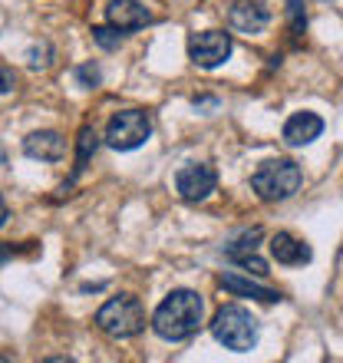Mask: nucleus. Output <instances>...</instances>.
Returning <instances> with one entry per match:
<instances>
[{"label":"nucleus","instance_id":"f257e3e1","mask_svg":"<svg viewBox=\"0 0 343 363\" xmlns=\"http://www.w3.org/2000/svg\"><path fill=\"white\" fill-rule=\"evenodd\" d=\"M201 314H205V301H201L198 291L179 287V291H172L162 304L155 307L152 330L162 337V340L179 344V340H189L191 334H198Z\"/></svg>","mask_w":343,"mask_h":363},{"label":"nucleus","instance_id":"f03ea898","mask_svg":"<svg viewBox=\"0 0 343 363\" xmlns=\"http://www.w3.org/2000/svg\"><path fill=\"white\" fill-rule=\"evenodd\" d=\"M300 182H304V172L294 159H267L251 175V189L261 201H287L291 195H297Z\"/></svg>","mask_w":343,"mask_h":363},{"label":"nucleus","instance_id":"7ed1b4c3","mask_svg":"<svg viewBox=\"0 0 343 363\" xmlns=\"http://www.w3.org/2000/svg\"><path fill=\"white\" fill-rule=\"evenodd\" d=\"M96 327L116 340H129V337L145 330V307L135 294L109 297L99 311H96Z\"/></svg>","mask_w":343,"mask_h":363},{"label":"nucleus","instance_id":"20e7f679","mask_svg":"<svg viewBox=\"0 0 343 363\" xmlns=\"http://www.w3.org/2000/svg\"><path fill=\"white\" fill-rule=\"evenodd\" d=\"M211 334L225 350L235 354H248L257 344V320L251 317V311H244L241 304H225L211 320Z\"/></svg>","mask_w":343,"mask_h":363},{"label":"nucleus","instance_id":"39448f33","mask_svg":"<svg viewBox=\"0 0 343 363\" xmlns=\"http://www.w3.org/2000/svg\"><path fill=\"white\" fill-rule=\"evenodd\" d=\"M149 135H152V119L142 109H123L106 123V145L116 152H133L149 143Z\"/></svg>","mask_w":343,"mask_h":363},{"label":"nucleus","instance_id":"423d86ee","mask_svg":"<svg viewBox=\"0 0 343 363\" xmlns=\"http://www.w3.org/2000/svg\"><path fill=\"white\" fill-rule=\"evenodd\" d=\"M231 50H235V43H231V33H225V30H201V33L189 37V60L201 69L221 67L231 57Z\"/></svg>","mask_w":343,"mask_h":363},{"label":"nucleus","instance_id":"0eeeda50","mask_svg":"<svg viewBox=\"0 0 343 363\" xmlns=\"http://www.w3.org/2000/svg\"><path fill=\"white\" fill-rule=\"evenodd\" d=\"M218 189V169L211 162H189L175 172V191L185 201H205Z\"/></svg>","mask_w":343,"mask_h":363},{"label":"nucleus","instance_id":"6e6552de","mask_svg":"<svg viewBox=\"0 0 343 363\" xmlns=\"http://www.w3.org/2000/svg\"><path fill=\"white\" fill-rule=\"evenodd\" d=\"M228 23H231V30L254 37V33L267 30V23H271V10H267L261 0H231Z\"/></svg>","mask_w":343,"mask_h":363},{"label":"nucleus","instance_id":"1a4fd4ad","mask_svg":"<svg viewBox=\"0 0 343 363\" xmlns=\"http://www.w3.org/2000/svg\"><path fill=\"white\" fill-rule=\"evenodd\" d=\"M106 23H113L123 33H133V30L149 27L152 13H149V7L142 0H109L106 4Z\"/></svg>","mask_w":343,"mask_h":363},{"label":"nucleus","instance_id":"9d476101","mask_svg":"<svg viewBox=\"0 0 343 363\" xmlns=\"http://www.w3.org/2000/svg\"><path fill=\"white\" fill-rule=\"evenodd\" d=\"M320 133H324V119L317 113H307V109L304 113H294L284 123V129H281V135H284V143L291 149H304L314 139H320Z\"/></svg>","mask_w":343,"mask_h":363},{"label":"nucleus","instance_id":"9b49d317","mask_svg":"<svg viewBox=\"0 0 343 363\" xmlns=\"http://www.w3.org/2000/svg\"><path fill=\"white\" fill-rule=\"evenodd\" d=\"M23 155L30 159H40V162H60L67 155V139L57 133V129H40V133H30L23 139Z\"/></svg>","mask_w":343,"mask_h":363},{"label":"nucleus","instance_id":"f8f14e48","mask_svg":"<svg viewBox=\"0 0 343 363\" xmlns=\"http://www.w3.org/2000/svg\"><path fill=\"white\" fill-rule=\"evenodd\" d=\"M271 255H274L277 264H287V268L307 264V261L314 258L310 245L300 241V238H294L291 231H277V235H271Z\"/></svg>","mask_w":343,"mask_h":363},{"label":"nucleus","instance_id":"ddd939ff","mask_svg":"<svg viewBox=\"0 0 343 363\" xmlns=\"http://www.w3.org/2000/svg\"><path fill=\"white\" fill-rule=\"evenodd\" d=\"M221 287L231 291L235 297H251V301H261V304H274V301H281V291L257 284V281H248V277H241V274H225L221 277Z\"/></svg>","mask_w":343,"mask_h":363},{"label":"nucleus","instance_id":"4468645a","mask_svg":"<svg viewBox=\"0 0 343 363\" xmlns=\"http://www.w3.org/2000/svg\"><path fill=\"white\" fill-rule=\"evenodd\" d=\"M264 238V231L261 228H248V231H241L238 238L231 241V245H225V258L235 261L238 264L241 258H248V255H254L257 251V241Z\"/></svg>","mask_w":343,"mask_h":363},{"label":"nucleus","instance_id":"2eb2a0df","mask_svg":"<svg viewBox=\"0 0 343 363\" xmlns=\"http://www.w3.org/2000/svg\"><path fill=\"white\" fill-rule=\"evenodd\" d=\"M96 149H99L96 129H93V125H83V129H79V139H77V165H73V179H77V175H83V169L89 165V159L96 155Z\"/></svg>","mask_w":343,"mask_h":363},{"label":"nucleus","instance_id":"dca6fc26","mask_svg":"<svg viewBox=\"0 0 343 363\" xmlns=\"http://www.w3.org/2000/svg\"><path fill=\"white\" fill-rule=\"evenodd\" d=\"M89 33H93V40L103 50H119L123 47V30H116L113 23H106V27H93Z\"/></svg>","mask_w":343,"mask_h":363},{"label":"nucleus","instance_id":"f3484780","mask_svg":"<svg viewBox=\"0 0 343 363\" xmlns=\"http://www.w3.org/2000/svg\"><path fill=\"white\" fill-rule=\"evenodd\" d=\"M77 83L86 86V89H96L99 83H103V73H99L96 63H83V67H77Z\"/></svg>","mask_w":343,"mask_h":363},{"label":"nucleus","instance_id":"a211bd4d","mask_svg":"<svg viewBox=\"0 0 343 363\" xmlns=\"http://www.w3.org/2000/svg\"><path fill=\"white\" fill-rule=\"evenodd\" d=\"M13 89H17V73H13V67H0V96L13 93Z\"/></svg>","mask_w":343,"mask_h":363},{"label":"nucleus","instance_id":"6ab92c4d","mask_svg":"<svg viewBox=\"0 0 343 363\" xmlns=\"http://www.w3.org/2000/svg\"><path fill=\"white\" fill-rule=\"evenodd\" d=\"M238 264H241L244 271H251V274H267V264L257 258V251H254V255H248V258H241Z\"/></svg>","mask_w":343,"mask_h":363},{"label":"nucleus","instance_id":"aec40b11","mask_svg":"<svg viewBox=\"0 0 343 363\" xmlns=\"http://www.w3.org/2000/svg\"><path fill=\"white\" fill-rule=\"evenodd\" d=\"M291 17H294V30H304V10H300V0H291Z\"/></svg>","mask_w":343,"mask_h":363},{"label":"nucleus","instance_id":"412c9836","mask_svg":"<svg viewBox=\"0 0 343 363\" xmlns=\"http://www.w3.org/2000/svg\"><path fill=\"white\" fill-rule=\"evenodd\" d=\"M7 218H10V208H7V201H4V195H0V228L7 225Z\"/></svg>","mask_w":343,"mask_h":363},{"label":"nucleus","instance_id":"4be33fe9","mask_svg":"<svg viewBox=\"0 0 343 363\" xmlns=\"http://www.w3.org/2000/svg\"><path fill=\"white\" fill-rule=\"evenodd\" d=\"M10 258H13V248H10V245H0V264H7Z\"/></svg>","mask_w":343,"mask_h":363},{"label":"nucleus","instance_id":"5701e85b","mask_svg":"<svg viewBox=\"0 0 343 363\" xmlns=\"http://www.w3.org/2000/svg\"><path fill=\"white\" fill-rule=\"evenodd\" d=\"M0 165H7V149H4V143H0Z\"/></svg>","mask_w":343,"mask_h":363}]
</instances>
